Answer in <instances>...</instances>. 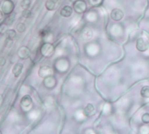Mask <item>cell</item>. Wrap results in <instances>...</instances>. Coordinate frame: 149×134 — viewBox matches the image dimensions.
<instances>
[{"label": "cell", "mask_w": 149, "mask_h": 134, "mask_svg": "<svg viewBox=\"0 0 149 134\" xmlns=\"http://www.w3.org/2000/svg\"><path fill=\"white\" fill-rule=\"evenodd\" d=\"M22 69H23V65L21 63H17L15 64V66L13 69V74L15 77H19L21 73H22Z\"/></svg>", "instance_id": "8fae6325"}, {"label": "cell", "mask_w": 149, "mask_h": 134, "mask_svg": "<svg viewBox=\"0 0 149 134\" xmlns=\"http://www.w3.org/2000/svg\"><path fill=\"white\" fill-rule=\"evenodd\" d=\"M33 101L30 96L26 95L22 97L21 101H20V106L24 109V110H29L32 106Z\"/></svg>", "instance_id": "5b68a950"}, {"label": "cell", "mask_w": 149, "mask_h": 134, "mask_svg": "<svg viewBox=\"0 0 149 134\" xmlns=\"http://www.w3.org/2000/svg\"><path fill=\"white\" fill-rule=\"evenodd\" d=\"M48 33H49V32H48V31H46V30H41V31L40 32V35L41 37H46Z\"/></svg>", "instance_id": "7402d4cb"}, {"label": "cell", "mask_w": 149, "mask_h": 134, "mask_svg": "<svg viewBox=\"0 0 149 134\" xmlns=\"http://www.w3.org/2000/svg\"><path fill=\"white\" fill-rule=\"evenodd\" d=\"M1 9H2V12L4 14L10 15L14 9V4L13 1H11V0H6V1H5L3 3Z\"/></svg>", "instance_id": "3957f363"}, {"label": "cell", "mask_w": 149, "mask_h": 134, "mask_svg": "<svg viewBox=\"0 0 149 134\" xmlns=\"http://www.w3.org/2000/svg\"><path fill=\"white\" fill-rule=\"evenodd\" d=\"M22 16H23L24 18H29V17L31 16V11H29L28 9L23 10V12H22Z\"/></svg>", "instance_id": "44dd1931"}, {"label": "cell", "mask_w": 149, "mask_h": 134, "mask_svg": "<svg viewBox=\"0 0 149 134\" xmlns=\"http://www.w3.org/2000/svg\"><path fill=\"white\" fill-rule=\"evenodd\" d=\"M6 36H7V38L13 39H13L16 37V32H15L14 30H13V29L7 30V31H6Z\"/></svg>", "instance_id": "e0dca14e"}, {"label": "cell", "mask_w": 149, "mask_h": 134, "mask_svg": "<svg viewBox=\"0 0 149 134\" xmlns=\"http://www.w3.org/2000/svg\"><path fill=\"white\" fill-rule=\"evenodd\" d=\"M73 8L71 6H66L64 7L61 8V12H60V14L64 17V18H68L72 15V12H73Z\"/></svg>", "instance_id": "9c48e42d"}, {"label": "cell", "mask_w": 149, "mask_h": 134, "mask_svg": "<svg viewBox=\"0 0 149 134\" xmlns=\"http://www.w3.org/2000/svg\"><path fill=\"white\" fill-rule=\"evenodd\" d=\"M94 111H95V108H94V106H93L91 103H88V104H87V106L85 107L84 110V115H85V116L90 117V116H91V115L94 113Z\"/></svg>", "instance_id": "4fadbf2b"}, {"label": "cell", "mask_w": 149, "mask_h": 134, "mask_svg": "<svg viewBox=\"0 0 149 134\" xmlns=\"http://www.w3.org/2000/svg\"><path fill=\"white\" fill-rule=\"evenodd\" d=\"M40 52H41L42 55H44L46 57H49V56L53 55V53L54 52V47L50 43H45L42 45V47L40 48Z\"/></svg>", "instance_id": "7a4b0ae2"}, {"label": "cell", "mask_w": 149, "mask_h": 134, "mask_svg": "<svg viewBox=\"0 0 149 134\" xmlns=\"http://www.w3.org/2000/svg\"><path fill=\"white\" fill-rule=\"evenodd\" d=\"M26 25L24 23H19L18 26H17V30L19 32V33H23L26 31Z\"/></svg>", "instance_id": "d6986e66"}, {"label": "cell", "mask_w": 149, "mask_h": 134, "mask_svg": "<svg viewBox=\"0 0 149 134\" xmlns=\"http://www.w3.org/2000/svg\"><path fill=\"white\" fill-rule=\"evenodd\" d=\"M31 6V0H22L20 6L23 10H26L30 7Z\"/></svg>", "instance_id": "2e32d148"}, {"label": "cell", "mask_w": 149, "mask_h": 134, "mask_svg": "<svg viewBox=\"0 0 149 134\" xmlns=\"http://www.w3.org/2000/svg\"><path fill=\"white\" fill-rule=\"evenodd\" d=\"M93 36V32L91 29H85L83 32V37L84 40H91Z\"/></svg>", "instance_id": "5bb4252c"}, {"label": "cell", "mask_w": 149, "mask_h": 134, "mask_svg": "<svg viewBox=\"0 0 149 134\" xmlns=\"http://www.w3.org/2000/svg\"><path fill=\"white\" fill-rule=\"evenodd\" d=\"M0 134H2V133H1V131H0Z\"/></svg>", "instance_id": "484cf974"}, {"label": "cell", "mask_w": 149, "mask_h": 134, "mask_svg": "<svg viewBox=\"0 0 149 134\" xmlns=\"http://www.w3.org/2000/svg\"><path fill=\"white\" fill-rule=\"evenodd\" d=\"M18 55H19V57L21 58V59H26V58H28L29 55H30V50H29L27 47H21V48L19 50Z\"/></svg>", "instance_id": "30bf717a"}, {"label": "cell", "mask_w": 149, "mask_h": 134, "mask_svg": "<svg viewBox=\"0 0 149 134\" xmlns=\"http://www.w3.org/2000/svg\"><path fill=\"white\" fill-rule=\"evenodd\" d=\"M5 32H6V26L3 25V26H1V27H0V33H5Z\"/></svg>", "instance_id": "cb8c5ba5"}, {"label": "cell", "mask_w": 149, "mask_h": 134, "mask_svg": "<svg viewBox=\"0 0 149 134\" xmlns=\"http://www.w3.org/2000/svg\"><path fill=\"white\" fill-rule=\"evenodd\" d=\"M140 95L144 98H149V86H144L140 90Z\"/></svg>", "instance_id": "9a60e30c"}, {"label": "cell", "mask_w": 149, "mask_h": 134, "mask_svg": "<svg viewBox=\"0 0 149 134\" xmlns=\"http://www.w3.org/2000/svg\"><path fill=\"white\" fill-rule=\"evenodd\" d=\"M43 84L46 88L47 89H53L54 88V86L56 85V81L54 77L52 76H47L46 78H44L43 81Z\"/></svg>", "instance_id": "ba28073f"}, {"label": "cell", "mask_w": 149, "mask_h": 134, "mask_svg": "<svg viewBox=\"0 0 149 134\" xmlns=\"http://www.w3.org/2000/svg\"><path fill=\"white\" fill-rule=\"evenodd\" d=\"M53 75V70L48 66H42L39 69V76L42 78H46L47 76H51Z\"/></svg>", "instance_id": "277c9868"}, {"label": "cell", "mask_w": 149, "mask_h": 134, "mask_svg": "<svg viewBox=\"0 0 149 134\" xmlns=\"http://www.w3.org/2000/svg\"><path fill=\"white\" fill-rule=\"evenodd\" d=\"M14 19H15V15H14V14H12V15H10L9 17L6 18V25H12V24L13 23Z\"/></svg>", "instance_id": "ac0fdd59"}, {"label": "cell", "mask_w": 149, "mask_h": 134, "mask_svg": "<svg viewBox=\"0 0 149 134\" xmlns=\"http://www.w3.org/2000/svg\"><path fill=\"white\" fill-rule=\"evenodd\" d=\"M124 17V12L120 9H113L111 12V18L115 20V21H119L123 19Z\"/></svg>", "instance_id": "52a82bcc"}, {"label": "cell", "mask_w": 149, "mask_h": 134, "mask_svg": "<svg viewBox=\"0 0 149 134\" xmlns=\"http://www.w3.org/2000/svg\"><path fill=\"white\" fill-rule=\"evenodd\" d=\"M141 119H142V121H143L145 124H148V123H149V114H148V113H145V114L142 116Z\"/></svg>", "instance_id": "ffe728a7"}, {"label": "cell", "mask_w": 149, "mask_h": 134, "mask_svg": "<svg viewBox=\"0 0 149 134\" xmlns=\"http://www.w3.org/2000/svg\"><path fill=\"white\" fill-rule=\"evenodd\" d=\"M6 58L4 57H0V67H3L5 64H6Z\"/></svg>", "instance_id": "603a6c76"}, {"label": "cell", "mask_w": 149, "mask_h": 134, "mask_svg": "<svg viewBox=\"0 0 149 134\" xmlns=\"http://www.w3.org/2000/svg\"><path fill=\"white\" fill-rule=\"evenodd\" d=\"M3 12H0V20H1L2 19H3V13H2Z\"/></svg>", "instance_id": "d4e9b609"}, {"label": "cell", "mask_w": 149, "mask_h": 134, "mask_svg": "<svg viewBox=\"0 0 149 134\" xmlns=\"http://www.w3.org/2000/svg\"><path fill=\"white\" fill-rule=\"evenodd\" d=\"M73 9L77 13H84L87 9L86 3L84 1V0H77V1L74 3Z\"/></svg>", "instance_id": "6da1fadb"}, {"label": "cell", "mask_w": 149, "mask_h": 134, "mask_svg": "<svg viewBox=\"0 0 149 134\" xmlns=\"http://www.w3.org/2000/svg\"><path fill=\"white\" fill-rule=\"evenodd\" d=\"M45 6L48 11H54L57 7V2L56 0H47Z\"/></svg>", "instance_id": "7c38bea8"}, {"label": "cell", "mask_w": 149, "mask_h": 134, "mask_svg": "<svg viewBox=\"0 0 149 134\" xmlns=\"http://www.w3.org/2000/svg\"><path fill=\"white\" fill-rule=\"evenodd\" d=\"M136 48L140 52H145L148 49V43L143 38H139L136 41Z\"/></svg>", "instance_id": "8992f818"}]
</instances>
